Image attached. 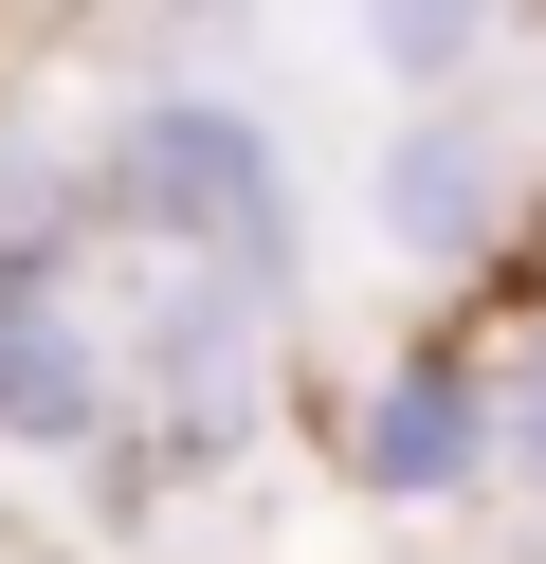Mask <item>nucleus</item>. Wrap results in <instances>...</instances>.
<instances>
[{"mask_svg": "<svg viewBox=\"0 0 546 564\" xmlns=\"http://www.w3.org/2000/svg\"><path fill=\"white\" fill-rule=\"evenodd\" d=\"M128 273L55 256L0 273V455H128Z\"/></svg>", "mask_w": 546, "mask_h": 564, "instance_id": "obj_3", "label": "nucleus"}, {"mask_svg": "<svg viewBox=\"0 0 546 564\" xmlns=\"http://www.w3.org/2000/svg\"><path fill=\"white\" fill-rule=\"evenodd\" d=\"M510 491H546V346L510 365Z\"/></svg>", "mask_w": 546, "mask_h": 564, "instance_id": "obj_6", "label": "nucleus"}, {"mask_svg": "<svg viewBox=\"0 0 546 564\" xmlns=\"http://www.w3.org/2000/svg\"><path fill=\"white\" fill-rule=\"evenodd\" d=\"M510 474V365L473 328H419L346 382V491L364 510H473Z\"/></svg>", "mask_w": 546, "mask_h": 564, "instance_id": "obj_2", "label": "nucleus"}, {"mask_svg": "<svg viewBox=\"0 0 546 564\" xmlns=\"http://www.w3.org/2000/svg\"><path fill=\"white\" fill-rule=\"evenodd\" d=\"M364 237H383L400 273H437V292H456V273H492L510 237H528V147H510L492 110H400V147L364 164Z\"/></svg>", "mask_w": 546, "mask_h": 564, "instance_id": "obj_4", "label": "nucleus"}, {"mask_svg": "<svg viewBox=\"0 0 546 564\" xmlns=\"http://www.w3.org/2000/svg\"><path fill=\"white\" fill-rule=\"evenodd\" d=\"M346 37H364V74H383L400 110H456L510 55V0H346Z\"/></svg>", "mask_w": 546, "mask_h": 564, "instance_id": "obj_5", "label": "nucleus"}, {"mask_svg": "<svg viewBox=\"0 0 546 564\" xmlns=\"http://www.w3.org/2000/svg\"><path fill=\"white\" fill-rule=\"evenodd\" d=\"M164 19H237V0H164Z\"/></svg>", "mask_w": 546, "mask_h": 564, "instance_id": "obj_7", "label": "nucleus"}, {"mask_svg": "<svg viewBox=\"0 0 546 564\" xmlns=\"http://www.w3.org/2000/svg\"><path fill=\"white\" fill-rule=\"evenodd\" d=\"M92 219L109 256H182V273H255V292H310V200H291V147L237 110V91H128L92 128Z\"/></svg>", "mask_w": 546, "mask_h": 564, "instance_id": "obj_1", "label": "nucleus"}]
</instances>
